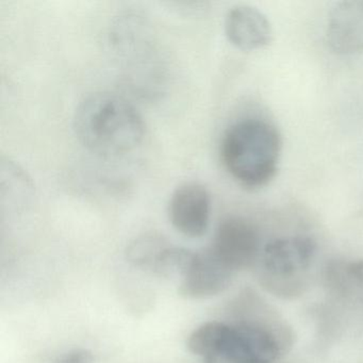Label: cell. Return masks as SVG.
<instances>
[{"instance_id": "11", "label": "cell", "mask_w": 363, "mask_h": 363, "mask_svg": "<svg viewBox=\"0 0 363 363\" xmlns=\"http://www.w3.org/2000/svg\"><path fill=\"white\" fill-rule=\"evenodd\" d=\"M328 278L339 292L354 297L363 305V261L335 264L329 269Z\"/></svg>"}, {"instance_id": "12", "label": "cell", "mask_w": 363, "mask_h": 363, "mask_svg": "<svg viewBox=\"0 0 363 363\" xmlns=\"http://www.w3.org/2000/svg\"><path fill=\"white\" fill-rule=\"evenodd\" d=\"M167 246L162 237L157 235H142L129 245L127 257L135 267L152 271L157 259Z\"/></svg>"}, {"instance_id": "13", "label": "cell", "mask_w": 363, "mask_h": 363, "mask_svg": "<svg viewBox=\"0 0 363 363\" xmlns=\"http://www.w3.org/2000/svg\"><path fill=\"white\" fill-rule=\"evenodd\" d=\"M59 363H93L92 352L86 350H76L67 354Z\"/></svg>"}, {"instance_id": "2", "label": "cell", "mask_w": 363, "mask_h": 363, "mask_svg": "<svg viewBox=\"0 0 363 363\" xmlns=\"http://www.w3.org/2000/svg\"><path fill=\"white\" fill-rule=\"evenodd\" d=\"M186 346L203 363H273L284 350L272 327L254 322L205 323L191 333Z\"/></svg>"}, {"instance_id": "4", "label": "cell", "mask_w": 363, "mask_h": 363, "mask_svg": "<svg viewBox=\"0 0 363 363\" xmlns=\"http://www.w3.org/2000/svg\"><path fill=\"white\" fill-rule=\"evenodd\" d=\"M210 250L235 273L258 260L260 238L254 225L245 218H228L218 225Z\"/></svg>"}, {"instance_id": "8", "label": "cell", "mask_w": 363, "mask_h": 363, "mask_svg": "<svg viewBox=\"0 0 363 363\" xmlns=\"http://www.w3.org/2000/svg\"><path fill=\"white\" fill-rule=\"evenodd\" d=\"M225 33L235 48L244 52L267 48L273 40V28L263 12L252 6L231 8L225 18Z\"/></svg>"}, {"instance_id": "10", "label": "cell", "mask_w": 363, "mask_h": 363, "mask_svg": "<svg viewBox=\"0 0 363 363\" xmlns=\"http://www.w3.org/2000/svg\"><path fill=\"white\" fill-rule=\"evenodd\" d=\"M197 252L182 247L167 246L157 259L152 272L164 278H177L182 281L190 271Z\"/></svg>"}, {"instance_id": "6", "label": "cell", "mask_w": 363, "mask_h": 363, "mask_svg": "<svg viewBox=\"0 0 363 363\" xmlns=\"http://www.w3.org/2000/svg\"><path fill=\"white\" fill-rule=\"evenodd\" d=\"M211 199L199 182H186L178 186L169 203V216L173 226L189 238L205 235L209 226Z\"/></svg>"}, {"instance_id": "5", "label": "cell", "mask_w": 363, "mask_h": 363, "mask_svg": "<svg viewBox=\"0 0 363 363\" xmlns=\"http://www.w3.org/2000/svg\"><path fill=\"white\" fill-rule=\"evenodd\" d=\"M315 242L306 235L279 238L269 242L261 254V267L267 277L292 279L305 273L315 258Z\"/></svg>"}, {"instance_id": "9", "label": "cell", "mask_w": 363, "mask_h": 363, "mask_svg": "<svg viewBox=\"0 0 363 363\" xmlns=\"http://www.w3.org/2000/svg\"><path fill=\"white\" fill-rule=\"evenodd\" d=\"M326 37L337 54L363 52V0L335 4L329 14Z\"/></svg>"}, {"instance_id": "3", "label": "cell", "mask_w": 363, "mask_h": 363, "mask_svg": "<svg viewBox=\"0 0 363 363\" xmlns=\"http://www.w3.org/2000/svg\"><path fill=\"white\" fill-rule=\"evenodd\" d=\"M281 150V135L274 125L260 118H245L227 129L220 156L238 184L260 189L275 177Z\"/></svg>"}, {"instance_id": "7", "label": "cell", "mask_w": 363, "mask_h": 363, "mask_svg": "<svg viewBox=\"0 0 363 363\" xmlns=\"http://www.w3.org/2000/svg\"><path fill=\"white\" fill-rule=\"evenodd\" d=\"M235 272L222 262L211 250L197 252L178 293L186 299H206L224 292L230 286Z\"/></svg>"}, {"instance_id": "1", "label": "cell", "mask_w": 363, "mask_h": 363, "mask_svg": "<svg viewBox=\"0 0 363 363\" xmlns=\"http://www.w3.org/2000/svg\"><path fill=\"white\" fill-rule=\"evenodd\" d=\"M74 131L80 143L95 154L118 157L135 150L145 133L137 108L121 95L89 94L76 108Z\"/></svg>"}]
</instances>
